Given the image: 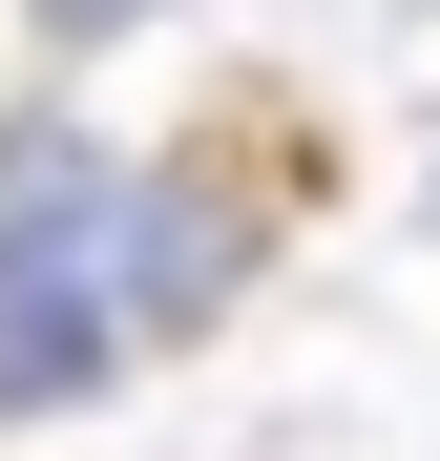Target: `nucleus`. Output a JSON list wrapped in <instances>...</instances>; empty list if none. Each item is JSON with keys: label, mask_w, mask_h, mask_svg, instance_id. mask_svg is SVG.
<instances>
[{"label": "nucleus", "mask_w": 440, "mask_h": 461, "mask_svg": "<svg viewBox=\"0 0 440 461\" xmlns=\"http://www.w3.org/2000/svg\"><path fill=\"white\" fill-rule=\"evenodd\" d=\"M231 273H252V230H231V189H210V168H126V189H105L85 294H105V336H126V357H147V336H189Z\"/></svg>", "instance_id": "obj_1"}, {"label": "nucleus", "mask_w": 440, "mask_h": 461, "mask_svg": "<svg viewBox=\"0 0 440 461\" xmlns=\"http://www.w3.org/2000/svg\"><path fill=\"white\" fill-rule=\"evenodd\" d=\"M22 22H42L63 63H85V42H126V22H147V0H22Z\"/></svg>", "instance_id": "obj_2"}]
</instances>
